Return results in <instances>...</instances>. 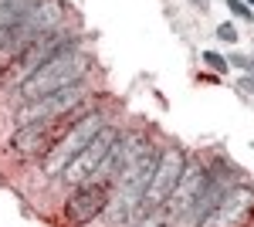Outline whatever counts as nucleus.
<instances>
[{"instance_id": "12", "label": "nucleus", "mask_w": 254, "mask_h": 227, "mask_svg": "<svg viewBox=\"0 0 254 227\" xmlns=\"http://www.w3.org/2000/svg\"><path fill=\"white\" fill-rule=\"evenodd\" d=\"M203 183H207V170H203L196 159H187V166L180 173V183H176L173 197H170L173 210H183V214H187V207L196 200V193L203 190Z\"/></svg>"}, {"instance_id": "8", "label": "nucleus", "mask_w": 254, "mask_h": 227, "mask_svg": "<svg viewBox=\"0 0 254 227\" xmlns=\"http://www.w3.org/2000/svg\"><path fill=\"white\" fill-rule=\"evenodd\" d=\"M105 207H109V187L88 180V183L75 187V193L68 197L64 217H68V224H92Z\"/></svg>"}, {"instance_id": "10", "label": "nucleus", "mask_w": 254, "mask_h": 227, "mask_svg": "<svg viewBox=\"0 0 254 227\" xmlns=\"http://www.w3.org/2000/svg\"><path fill=\"white\" fill-rule=\"evenodd\" d=\"M55 122H58V119L17 126V133H14V139H10V150L17 152V156H38V152H48L51 139H55Z\"/></svg>"}, {"instance_id": "23", "label": "nucleus", "mask_w": 254, "mask_h": 227, "mask_svg": "<svg viewBox=\"0 0 254 227\" xmlns=\"http://www.w3.org/2000/svg\"><path fill=\"white\" fill-rule=\"evenodd\" d=\"M3 3H7V0H0V7H3Z\"/></svg>"}, {"instance_id": "20", "label": "nucleus", "mask_w": 254, "mask_h": 227, "mask_svg": "<svg viewBox=\"0 0 254 227\" xmlns=\"http://www.w3.org/2000/svg\"><path fill=\"white\" fill-rule=\"evenodd\" d=\"M217 38H220V41H227V44H234V41H237L234 24H220V27H217Z\"/></svg>"}, {"instance_id": "24", "label": "nucleus", "mask_w": 254, "mask_h": 227, "mask_svg": "<svg viewBox=\"0 0 254 227\" xmlns=\"http://www.w3.org/2000/svg\"><path fill=\"white\" fill-rule=\"evenodd\" d=\"M248 3H254V0H248Z\"/></svg>"}, {"instance_id": "1", "label": "nucleus", "mask_w": 254, "mask_h": 227, "mask_svg": "<svg viewBox=\"0 0 254 227\" xmlns=\"http://www.w3.org/2000/svg\"><path fill=\"white\" fill-rule=\"evenodd\" d=\"M85 68H88V58L81 55L78 48H68L61 55L48 58L44 65H38L34 72H27V78L20 81V98L24 102H38V98L58 92V88H68V85L81 81Z\"/></svg>"}, {"instance_id": "11", "label": "nucleus", "mask_w": 254, "mask_h": 227, "mask_svg": "<svg viewBox=\"0 0 254 227\" xmlns=\"http://www.w3.org/2000/svg\"><path fill=\"white\" fill-rule=\"evenodd\" d=\"M61 14H64V10H61V0H38V7L20 20L14 31L24 34V38L34 44L38 38H44V34H51V31H55V24L61 20Z\"/></svg>"}, {"instance_id": "2", "label": "nucleus", "mask_w": 254, "mask_h": 227, "mask_svg": "<svg viewBox=\"0 0 254 227\" xmlns=\"http://www.w3.org/2000/svg\"><path fill=\"white\" fill-rule=\"evenodd\" d=\"M102 129H105V112H98V109L88 112V115H81L78 122H71V129H64V133L58 136L55 150H48V156H44V173H48V176L64 173V166L71 163V156H78Z\"/></svg>"}, {"instance_id": "7", "label": "nucleus", "mask_w": 254, "mask_h": 227, "mask_svg": "<svg viewBox=\"0 0 254 227\" xmlns=\"http://www.w3.org/2000/svg\"><path fill=\"white\" fill-rule=\"evenodd\" d=\"M156 156H159V152L146 150L142 156H139V159L126 163V166L116 173V176H119V197H112V200L126 204L129 210H136V207H139V200H142V193H146V187H149V180H153V170H156Z\"/></svg>"}, {"instance_id": "19", "label": "nucleus", "mask_w": 254, "mask_h": 227, "mask_svg": "<svg viewBox=\"0 0 254 227\" xmlns=\"http://www.w3.org/2000/svg\"><path fill=\"white\" fill-rule=\"evenodd\" d=\"M227 7H231V14H234V17H244V20H251V17H254L251 10L244 7V0H227Z\"/></svg>"}, {"instance_id": "16", "label": "nucleus", "mask_w": 254, "mask_h": 227, "mask_svg": "<svg viewBox=\"0 0 254 227\" xmlns=\"http://www.w3.org/2000/svg\"><path fill=\"white\" fill-rule=\"evenodd\" d=\"M173 224V207H153V210H142L136 214V224L132 227H170Z\"/></svg>"}, {"instance_id": "9", "label": "nucleus", "mask_w": 254, "mask_h": 227, "mask_svg": "<svg viewBox=\"0 0 254 227\" xmlns=\"http://www.w3.org/2000/svg\"><path fill=\"white\" fill-rule=\"evenodd\" d=\"M231 187H234V183H231V173L227 170H217V173L207 170V183H203V190L196 193V200L187 207V227H200L203 224V221L210 217V210L220 204V197H224Z\"/></svg>"}, {"instance_id": "15", "label": "nucleus", "mask_w": 254, "mask_h": 227, "mask_svg": "<svg viewBox=\"0 0 254 227\" xmlns=\"http://www.w3.org/2000/svg\"><path fill=\"white\" fill-rule=\"evenodd\" d=\"M27 48H31V41L24 38V34H17V31H10V38L0 41V78H3L20 61V58H24Z\"/></svg>"}, {"instance_id": "6", "label": "nucleus", "mask_w": 254, "mask_h": 227, "mask_svg": "<svg viewBox=\"0 0 254 227\" xmlns=\"http://www.w3.org/2000/svg\"><path fill=\"white\" fill-rule=\"evenodd\" d=\"M251 214H254V187L234 183L200 227H244L251 221Z\"/></svg>"}, {"instance_id": "3", "label": "nucleus", "mask_w": 254, "mask_h": 227, "mask_svg": "<svg viewBox=\"0 0 254 227\" xmlns=\"http://www.w3.org/2000/svg\"><path fill=\"white\" fill-rule=\"evenodd\" d=\"M183 166H187V152L180 150V146H166V150L159 152V156H156V170H153V180H149V187H146V193H142L136 214L170 204L176 183H180Z\"/></svg>"}, {"instance_id": "13", "label": "nucleus", "mask_w": 254, "mask_h": 227, "mask_svg": "<svg viewBox=\"0 0 254 227\" xmlns=\"http://www.w3.org/2000/svg\"><path fill=\"white\" fill-rule=\"evenodd\" d=\"M68 48H75V41L68 38V34H55V31H51V34H44V38L34 41V44H31V48L24 51V58H20V61H24V65H27L31 72H34L38 65H44L48 58L61 55V51H68Z\"/></svg>"}, {"instance_id": "14", "label": "nucleus", "mask_w": 254, "mask_h": 227, "mask_svg": "<svg viewBox=\"0 0 254 227\" xmlns=\"http://www.w3.org/2000/svg\"><path fill=\"white\" fill-rule=\"evenodd\" d=\"M34 7H38V0H7V3L0 7V41L10 38V31H14Z\"/></svg>"}, {"instance_id": "17", "label": "nucleus", "mask_w": 254, "mask_h": 227, "mask_svg": "<svg viewBox=\"0 0 254 227\" xmlns=\"http://www.w3.org/2000/svg\"><path fill=\"white\" fill-rule=\"evenodd\" d=\"M203 65H207V68H214L217 75H224V72H227V58L217 55V51H203Z\"/></svg>"}, {"instance_id": "18", "label": "nucleus", "mask_w": 254, "mask_h": 227, "mask_svg": "<svg viewBox=\"0 0 254 227\" xmlns=\"http://www.w3.org/2000/svg\"><path fill=\"white\" fill-rule=\"evenodd\" d=\"M227 65H234V68H241V72H244V75H254V58L234 55V58H227Z\"/></svg>"}, {"instance_id": "21", "label": "nucleus", "mask_w": 254, "mask_h": 227, "mask_svg": "<svg viewBox=\"0 0 254 227\" xmlns=\"http://www.w3.org/2000/svg\"><path fill=\"white\" fill-rule=\"evenodd\" d=\"M237 88H241V92H251V95H254V75H241Z\"/></svg>"}, {"instance_id": "22", "label": "nucleus", "mask_w": 254, "mask_h": 227, "mask_svg": "<svg viewBox=\"0 0 254 227\" xmlns=\"http://www.w3.org/2000/svg\"><path fill=\"white\" fill-rule=\"evenodd\" d=\"M196 3V10H207V0H193Z\"/></svg>"}, {"instance_id": "4", "label": "nucleus", "mask_w": 254, "mask_h": 227, "mask_svg": "<svg viewBox=\"0 0 254 227\" xmlns=\"http://www.w3.org/2000/svg\"><path fill=\"white\" fill-rule=\"evenodd\" d=\"M81 98H85V85L75 81V85L58 88V92L44 95V98H38V102H24V105L17 109V126L48 122V119H64V115H71L81 105Z\"/></svg>"}, {"instance_id": "5", "label": "nucleus", "mask_w": 254, "mask_h": 227, "mask_svg": "<svg viewBox=\"0 0 254 227\" xmlns=\"http://www.w3.org/2000/svg\"><path fill=\"white\" fill-rule=\"evenodd\" d=\"M119 139V129H112V126H105L102 133L85 146V150L78 152V156H71V163L64 166V173H61V180L68 183V187H81V183H88L92 176L98 173V166H102V159L109 156V150L116 146Z\"/></svg>"}]
</instances>
